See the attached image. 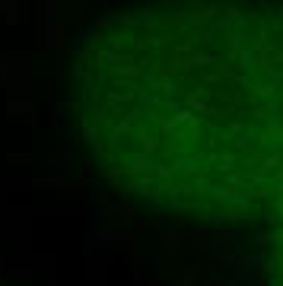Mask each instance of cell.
Segmentation results:
<instances>
[{"label":"cell","mask_w":283,"mask_h":286,"mask_svg":"<svg viewBox=\"0 0 283 286\" xmlns=\"http://www.w3.org/2000/svg\"><path fill=\"white\" fill-rule=\"evenodd\" d=\"M96 166L156 210L267 217L283 194V4H137L96 19L74 60Z\"/></svg>","instance_id":"6da1fadb"},{"label":"cell","mask_w":283,"mask_h":286,"mask_svg":"<svg viewBox=\"0 0 283 286\" xmlns=\"http://www.w3.org/2000/svg\"><path fill=\"white\" fill-rule=\"evenodd\" d=\"M264 223H270V248H274V283L283 286V194L267 210Z\"/></svg>","instance_id":"7a4b0ae2"}]
</instances>
